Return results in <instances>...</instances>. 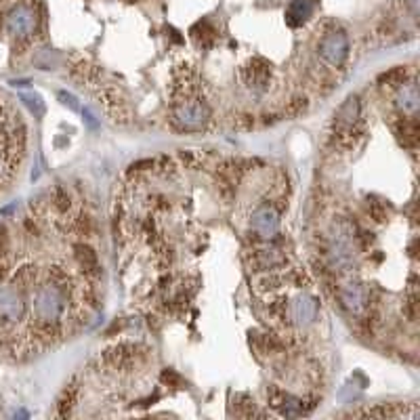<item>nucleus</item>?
Here are the masks:
<instances>
[{
	"mask_svg": "<svg viewBox=\"0 0 420 420\" xmlns=\"http://www.w3.org/2000/svg\"><path fill=\"white\" fill-rule=\"evenodd\" d=\"M66 309H68V296L59 282L50 280L36 290L34 303H32V313H34L38 328L52 332L64 320Z\"/></svg>",
	"mask_w": 420,
	"mask_h": 420,
	"instance_id": "obj_1",
	"label": "nucleus"
},
{
	"mask_svg": "<svg viewBox=\"0 0 420 420\" xmlns=\"http://www.w3.org/2000/svg\"><path fill=\"white\" fill-rule=\"evenodd\" d=\"M210 120V110L204 101L187 99L179 101L173 108V122L179 131H202Z\"/></svg>",
	"mask_w": 420,
	"mask_h": 420,
	"instance_id": "obj_2",
	"label": "nucleus"
},
{
	"mask_svg": "<svg viewBox=\"0 0 420 420\" xmlns=\"http://www.w3.org/2000/svg\"><path fill=\"white\" fill-rule=\"evenodd\" d=\"M359 118H361L359 99L357 97H349L338 108V112L334 114V135L341 141L351 143L353 137L359 133V122H361Z\"/></svg>",
	"mask_w": 420,
	"mask_h": 420,
	"instance_id": "obj_3",
	"label": "nucleus"
},
{
	"mask_svg": "<svg viewBox=\"0 0 420 420\" xmlns=\"http://www.w3.org/2000/svg\"><path fill=\"white\" fill-rule=\"evenodd\" d=\"M320 55L332 68H343L349 57V38L343 30H330L320 40Z\"/></svg>",
	"mask_w": 420,
	"mask_h": 420,
	"instance_id": "obj_4",
	"label": "nucleus"
},
{
	"mask_svg": "<svg viewBox=\"0 0 420 420\" xmlns=\"http://www.w3.org/2000/svg\"><path fill=\"white\" fill-rule=\"evenodd\" d=\"M26 315V296L21 288L7 286L0 288V322L3 324H17Z\"/></svg>",
	"mask_w": 420,
	"mask_h": 420,
	"instance_id": "obj_5",
	"label": "nucleus"
},
{
	"mask_svg": "<svg viewBox=\"0 0 420 420\" xmlns=\"http://www.w3.org/2000/svg\"><path fill=\"white\" fill-rule=\"evenodd\" d=\"M250 227L260 240H274L280 231V213L271 204H260L250 217Z\"/></svg>",
	"mask_w": 420,
	"mask_h": 420,
	"instance_id": "obj_6",
	"label": "nucleus"
},
{
	"mask_svg": "<svg viewBox=\"0 0 420 420\" xmlns=\"http://www.w3.org/2000/svg\"><path fill=\"white\" fill-rule=\"evenodd\" d=\"M338 298H341L343 307L353 315H363L368 311V307H370V292H368V288L361 282H355V280L341 284Z\"/></svg>",
	"mask_w": 420,
	"mask_h": 420,
	"instance_id": "obj_7",
	"label": "nucleus"
},
{
	"mask_svg": "<svg viewBox=\"0 0 420 420\" xmlns=\"http://www.w3.org/2000/svg\"><path fill=\"white\" fill-rule=\"evenodd\" d=\"M36 13L26 5H19L7 15V30L19 42H28L36 32Z\"/></svg>",
	"mask_w": 420,
	"mask_h": 420,
	"instance_id": "obj_8",
	"label": "nucleus"
},
{
	"mask_svg": "<svg viewBox=\"0 0 420 420\" xmlns=\"http://www.w3.org/2000/svg\"><path fill=\"white\" fill-rule=\"evenodd\" d=\"M318 298L311 294H298L296 298L290 300L286 309V318L294 326H309L315 318H318Z\"/></svg>",
	"mask_w": 420,
	"mask_h": 420,
	"instance_id": "obj_9",
	"label": "nucleus"
},
{
	"mask_svg": "<svg viewBox=\"0 0 420 420\" xmlns=\"http://www.w3.org/2000/svg\"><path fill=\"white\" fill-rule=\"evenodd\" d=\"M242 78H244L246 86H250L254 90H265L271 80V64L260 57H254L252 61H248L242 68Z\"/></svg>",
	"mask_w": 420,
	"mask_h": 420,
	"instance_id": "obj_10",
	"label": "nucleus"
},
{
	"mask_svg": "<svg viewBox=\"0 0 420 420\" xmlns=\"http://www.w3.org/2000/svg\"><path fill=\"white\" fill-rule=\"evenodd\" d=\"M418 101H420V97H418V84H416V80H405V82H401L399 84V90H397V95H395V105L397 108L403 112V114H408V116H414L416 112H418Z\"/></svg>",
	"mask_w": 420,
	"mask_h": 420,
	"instance_id": "obj_11",
	"label": "nucleus"
},
{
	"mask_svg": "<svg viewBox=\"0 0 420 420\" xmlns=\"http://www.w3.org/2000/svg\"><path fill=\"white\" fill-rule=\"evenodd\" d=\"M286 262V256L278 248H262L254 252V267L256 271H271L278 269Z\"/></svg>",
	"mask_w": 420,
	"mask_h": 420,
	"instance_id": "obj_12",
	"label": "nucleus"
},
{
	"mask_svg": "<svg viewBox=\"0 0 420 420\" xmlns=\"http://www.w3.org/2000/svg\"><path fill=\"white\" fill-rule=\"evenodd\" d=\"M76 260H78V265L82 267L84 276L88 278H97L101 274V262H99V256L97 252L86 246V244H76Z\"/></svg>",
	"mask_w": 420,
	"mask_h": 420,
	"instance_id": "obj_13",
	"label": "nucleus"
},
{
	"mask_svg": "<svg viewBox=\"0 0 420 420\" xmlns=\"http://www.w3.org/2000/svg\"><path fill=\"white\" fill-rule=\"evenodd\" d=\"M135 359H137V349L133 345H118L105 353V361L114 368H120V370L131 368L135 363Z\"/></svg>",
	"mask_w": 420,
	"mask_h": 420,
	"instance_id": "obj_14",
	"label": "nucleus"
},
{
	"mask_svg": "<svg viewBox=\"0 0 420 420\" xmlns=\"http://www.w3.org/2000/svg\"><path fill=\"white\" fill-rule=\"evenodd\" d=\"M313 13V0H292L288 11H286V21L288 26L296 28L303 26Z\"/></svg>",
	"mask_w": 420,
	"mask_h": 420,
	"instance_id": "obj_15",
	"label": "nucleus"
},
{
	"mask_svg": "<svg viewBox=\"0 0 420 420\" xmlns=\"http://www.w3.org/2000/svg\"><path fill=\"white\" fill-rule=\"evenodd\" d=\"M399 139L405 147H416L418 143V122L416 120H403L399 128Z\"/></svg>",
	"mask_w": 420,
	"mask_h": 420,
	"instance_id": "obj_16",
	"label": "nucleus"
},
{
	"mask_svg": "<svg viewBox=\"0 0 420 420\" xmlns=\"http://www.w3.org/2000/svg\"><path fill=\"white\" fill-rule=\"evenodd\" d=\"M76 397H78V387L70 385V387L64 391L61 399H59V414H61V416H70L72 408L76 405Z\"/></svg>",
	"mask_w": 420,
	"mask_h": 420,
	"instance_id": "obj_17",
	"label": "nucleus"
},
{
	"mask_svg": "<svg viewBox=\"0 0 420 420\" xmlns=\"http://www.w3.org/2000/svg\"><path fill=\"white\" fill-rule=\"evenodd\" d=\"M405 76H408V72L403 68H393L391 72L383 74L379 78V82H383V84H401V82H405Z\"/></svg>",
	"mask_w": 420,
	"mask_h": 420,
	"instance_id": "obj_18",
	"label": "nucleus"
},
{
	"mask_svg": "<svg viewBox=\"0 0 420 420\" xmlns=\"http://www.w3.org/2000/svg\"><path fill=\"white\" fill-rule=\"evenodd\" d=\"M52 206H55L57 210H61V213H64V210H68L70 208V198H68V193L61 189V187H57L55 189V193H52Z\"/></svg>",
	"mask_w": 420,
	"mask_h": 420,
	"instance_id": "obj_19",
	"label": "nucleus"
},
{
	"mask_svg": "<svg viewBox=\"0 0 420 420\" xmlns=\"http://www.w3.org/2000/svg\"><path fill=\"white\" fill-rule=\"evenodd\" d=\"M21 99L26 101L28 108L34 112V116H42V112H44V105H42V101H40V97H38V95H23Z\"/></svg>",
	"mask_w": 420,
	"mask_h": 420,
	"instance_id": "obj_20",
	"label": "nucleus"
},
{
	"mask_svg": "<svg viewBox=\"0 0 420 420\" xmlns=\"http://www.w3.org/2000/svg\"><path fill=\"white\" fill-rule=\"evenodd\" d=\"M403 311H405V315H408L410 322H416V318H418V296H416V294H412V296L408 298Z\"/></svg>",
	"mask_w": 420,
	"mask_h": 420,
	"instance_id": "obj_21",
	"label": "nucleus"
},
{
	"mask_svg": "<svg viewBox=\"0 0 420 420\" xmlns=\"http://www.w3.org/2000/svg\"><path fill=\"white\" fill-rule=\"evenodd\" d=\"M307 108V103H305V99H292V103H290V110H288V114L290 116H298L303 110Z\"/></svg>",
	"mask_w": 420,
	"mask_h": 420,
	"instance_id": "obj_22",
	"label": "nucleus"
},
{
	"mask_svg": "<svg viewBox=\"0 0 420 420\" xmlns=\"http://www.w3.org/2000/svg\"><path fill=\"white\" fill-rule=\"evenodd\" d=\"M162 381H164V383H171V385H181L179 374H175L173 370H164V372H162Z\"/></svg>",
	"mask_w": 420,
	"mask_h": 420,
	"instance_id": "obj_23",
	"label": "nucleus"
},
{
	"mask_svg": "<svg viewBox=\"0 0 420 420\" xmlns=\"http://www.w3.org/2000/svg\"><path fill=\"white\" fill-rule=\"evenodd\" d=\"M7 250H9L7 233H5V229H3V227H0V256H5V254H7Z\"/></svg>",
	"mask_w": 420,
	"mask_h": 420,
	"instance_id": "obj_24",
	"label": "nucleus"
},
{
	"mask_svg": "<svg viewBox=\"0 0 420 420\" xmlns=\"http://www.w3.org/2000/svg\"><path fill=\"white\" fill-rule=\"evenodd\" d=\"M59 97L64 99V103H66V105H70L72 110H78V103H76V99H74L72 95H68V93H59Z\"/></svg>",
	"mask_w": 420,
	"mask_h": 420,
	"instance_id": "obj_25",
	"label": "nucleus"
}]
</instances>
